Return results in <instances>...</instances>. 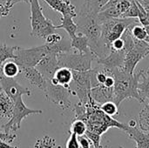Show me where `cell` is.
<instances>
[{
	"label": "cell",
	"instance_id": "cell-32",
	"mask_svg": "<svg viewBox=\"0 0 149 148\" xmlns=\"http://www.w3.org/2000/svg\"><path fill=\"white\" fill-rule=\"evenodd\" d=\"M66 148H80L79 143V139L78 136L74 133H71L70 138L68 139L66 142Z\"/></svg>",
	"mask_w": 149,
	"mask_h": 148
},
{
	"label": "cell",
	"instance_id": "cell-26",
	"mask_svg": "<svg viewBox=\"0 0 149 148\" xmlns=\"http://www.w3.org/2000/svg\"><path fill=\"white\" fill-rule=\"evenodd\" d=\"M131 33L133 37L138 40H144L146 37L148 36L145 27L141 25H138V24H135L131 28Z\"/></svg>",
	"mask_w": 149,
	"mask_h": 148
},
{
	"label": "cell",
	"instance_id": "cell-17",
	"mask_svg": "<svg viewBox=\"0 0 149 148\" xmlns=\"http://www.w3.org/2000/svg\"><path fill=\"white\" fill-rule=\"evenodd\" d=\"M71 47L72 49H75L80 54H87L92 52L89 46L88 38L80 32L71 38Z\"/></svg>",
	"mask_w": 149,
	"mask_h": 148
},
{
	"label": "cell",
	"instance_id": "cell-21",
	"mask_svg": "<svg viewBox=\"0 0 149 148\" xmlns=\"http://www.w3.org/2000/svg\"><path fill=\"white\" fill-rule=\"evenodd\" d=\"M140 114H139V126L142 131L149 132V101L144 102Z\"/></svg>",
	"mask_w": 149,
	"mask_h": 148
},
{
	"label": "cell",
	"instance_id": "cell-31",
	"mask_svg": "<svg viewBox=\"0 0 149 148\" xmlns=\"http://www.w3.org/2000/svg\"><path fill=\"white\" fill-rule=\"evenodd\" d=\"M132 2L133 1H131V0H121L117 4L114 5L117 8V10H119V12H120V18L122 17V16L124 15V13L129 9V7L132 4Z\"/></svg>",
	"mask_w": 149,
	"mask_h": 148
},
{
	"label": "cell",
	"instance_id": "cell-38",
	"mask_svg": "<svg viewBox=\"0 0 149 148\" xmlns=\"http://www.w3.org/2000/svg\"><path fill=\"white\" fill-rule=\"evenodd\" d=\"M104 85H106L107 87H113V85H114V79L113 76H110L108 75L105 83L103 84Z\"/></svg>",
	"mask_w": 149,
	"mask_h": 148
},
{
	"label": "cell",
	"instance_id": "cell-47",
	"mask_svg": "<svg viewBox=\"0 0 149 148\" xmlns=\"http://www.w3.org/2000/svg\"><path fill=\"white\" fill-rule=\"evenodd\" d=\"M120 148H123V147H120Z\"/></svg>",
	"mask_w": 149,
	"mask_h": 148
},
{
	"label": "cell",
	"instance_id": "cell-27",
	"mask_svg": "<svg viewBox=\"0 0 149 148\" xmlns=\"http://www.w3.org/2000/svg\"><path fill=\"white\" fill-rule=\"evenodd\" d=\"M55 145H56L55 140H53L51 137L45 136L44 138L38 140L36 142L34 148H53Z\"/></svg>",
	"mask_w": 149,
	"mask_h": 148
},
{
	"label": "cell",
	"instance_id": "cell-14",
	"mask_svg": "<svg viewBox=\"0 0 149 148\" xmlns=\"http://www.w3.org/2000/svg\"><path fill=\"white\" fill-rule=\"evenodd\" d=\"M92 99L99 105L107 101H113V87H107L104 85L99 84L91 89Z\"/></svg>",
	"mask_w": 149,
	"mask_h": 148
},
{
	"label": "cell",
	"instance_id": "cell-29",
	"mask_svg": "<svg viewBox=\"0 0 149 148\" xmlns=\"http://www.w3.org/2000/svg\"><path fill=\"white\" fill-rule=\"evenodd\" d=\"M138 12H139V9H138L137 3L136 1H133L131 6L124 13L121 18H136L138 17Z\"/></svg>",
	"mask_w": 149,
	"mask_h": 148
},
{
	"label": "cell",
	"instance_id": "cell-18",
	"mask_svg": "<svg viewBox=\"0 0 149 148\" xmlns=\"http://www.w3.org/2000/svg\"><path fill=\"white\" fill-rule=\"evenodd\" d=\"M14 108V102L2 90L0 92V118L10 120Z\"/></svg>",
	"mask_w": 149,
	"mask_h": 148
},
{
	"label": "cell",
	"instance_id": "cell-7",
	"mask_svg": "<svg viewBox=\"0 0 149 148\" xmlns=\"http://www.w3.org/2000/svg\"><path fill=\"white\" fill-rule=\"evenodd\" d=\"M41 113H43L42 110L28 108L24 103L22 97H20L14 102V108H13L11 118L2 127L4 133H10V132H15L20 129L21 122L26 117L32 114H41Z\"/></svg>",
	"mask_w": 149,
	"mask_h": 148
},
{
	"label": "cell",
	"instance_id": "cell-39",
	"mask_svg": "<svg viewBox=\"0 0 149 148\" xmlns=\"http://www.w3.org/2000/svg\"><path fill=\"white\" fill-rule=\"evenodd\" d=\"M0 148H18L16 146H11V145H9L8 142L6 141H3V140H0Z\"/></svg>",
	"mask_w": 149,
	"mask_h": 148
},
{
	"label": "cell",
	"instance_id": "cell-9",
	"mask_svg": "<svg viewBox=\"0 0 149 148\" xmlns=\"http://www.w3.org/2000/svg\"><path fill=\"white\" fill-rule=\"evenodd\" d=\"M91 70L88 71H72V82L74 88H71L74 96L79 98V102L85 105L91 98Z\"/></svg>",
	"mask_w": 149,
	"mask_h": 148
},
{
	"label": "cell",
	"instance_id": "cell-12",
	"mask_svg": "<svg viewBox=\"0 0 149 148\" xmlns=\"http://www.w3.org/2000/svg\"><path fill=\"white\" fill-rule=\"evenodd\" d=\"M24 78L33 86L44 91L46 87L47 81L36 67H24L20 69Z\"/></svg>",
	"mask_w": 149,
	"mask_h": 148
},
{
	"label": "cell",
	"instance_id": "cell-6",
	"mask_svg": "<svg viewBox=\"0 0 149 148\" xmlns=\"http://www.w3.org/2000/svg\"><path fill=\"white\" fill-rule=\"evenodd\" d=\"M47 53H49V47L46 44L27 49L17 46L15 51L16 57L14 61L18 65L20 69L24 67H36L38 62Z\"/></svg>",
	"mask_w": 149,
	"mask_h": 148
},
{
	"label": "cell",
	"instance_id": "cell-35",
	"mask_svg": "<svg viewBox=\"0 0 149 148\" xmlns=\"http://www.w3.org/2000/svg\"><path fill=\"white\" fill-rule=\"evenodd\" d=\"M110 48H113V49H115V50H124L125 49V42L123 40L122 38H120L116 40H114L112 44H111V46Z\"/></svg>",
	"mask_w": 149,
	"mask_h": 148
},
{
	"label": "cell",
	"instance_id": "cell-15",
	"mask_svg": "<svg viewBox=\"0 0 149 148\" xmlns=\"http://www.w3.org/2000/svg\"><path fill=\"white\" fill-rule=\"evenodd\" d=\"M123 132H125L131 140L135 141V148H149V134L146 132L137 127H129L127 124Z\"/></svg>",
	"mask_w": 149,
	"mask_h": 148
},
{
	"label": "cell",
	"instance_id": "cell-34",
	"mask_svg": "<svg viewBox=\"0 0 149 148\" xmlns=\"http://www.w3.org/2000/svg\"><path fill=\"white\" fill-rule=\"evenodd\" d=\"M79 143L80 148H93V143L92 141L86 136V135H82V136H79Z\"/></svg>",
	"mask_w": 149,
	"mask_h": 148
},
{
	"label": "cell",
	"instance_id": "cell-30",
	"mask_svg": "<svg viewBox=\"0 0 149 148\" xmlns=\"http://www.w3.org/2000/svg\"><path fill=\"white\" fill-rule=\"evenodd\" d=\"M93 143V146L94 148H102L101 147V135H99L97 133H92V132H89V131H86V134H85Z\"/></svg>",
	"mask_w": 149,
	"mask_h": 148
},
{
	"label": "cell",
	"instance_id": "cell-37",
	"mask_svg": "<svg viewBox=\"0 0 149 148\" xmlns=\"http://www.w3.org/2000/svg\"><path fill=\"white\" fill-rule=\"evenodd\" d=\"M10 9L8 8L5 4L0 3V17L8 16L10 13Z\"/></svg>",
	"mask_w": 149,
	"mask_h": 148
},
{
	"label": "cell",
	"instance_id": "cell-20",
	"mask_svg": "<svg viewBox=\"0 0 149 148\" xmlns=\"http://www.w3.org/2000/svg\"><path fill=\"white\" fill-rule=\"evenodd\" d=\"M138 90L143 104L147 99H149V73H147L146 70H142L138 84Z\"/></svg>",
	"mask_w": 149,
	"mask_h": 148
},
{
	"label": "cell",
	"instance_id": "cell-48",
	"mask_svg": "<svg viewBox=\"0 0 149 148\" xmlns=\"http://www.w3.org/2000/svg\"><path fill=\"white\" fill-rule=\"evenodd\" d=\"M148 55H149V53H148Z\"/></svg>",
	"mask_w": 149,
	"mask_h": 148
},
{
	"label": "cell",
	"instance_id": "cell-43",
	"mask_svg": "<svg viewBox=\"0 0 149 148\" xmlns=\"http://www.w3.org/2000/svg\"><path fill=\"white\" fill-rule=\"evenodd\" d=\"M15 2H16V0H11V4H10V5H11V7L15 4Z\"/></svg>",
	"mask_w": 149,
	"mask_h": 148
},
{
	"label": "cell",
	"instance_id": "cell-45",
	"mask_svg": "<svg viewBox=\"0 0 149 148\" xmlns=\"http://www.w3.org/2000/svg\"><path fill=\"white\" fill-rule=\"evenodd\" d=\"M145 1H148V0H141L140 2H145Z\"/></svg>",
	"mask_w": 149,
	"mask_h": 148
},
{
	"label": "cell",
	"instance_id": "cell-42",
	"mask_svg": "<svg viewBox=\"0 0 149 148\" xmlns=\"http://www.w3.org/2000/svg\"><path fill=\"white\" fill-rule=\"evenodd\" d=\"M144 27H145V29H146V31H147L148 35L149 36V25H148V26H144Z\"/></svg>",
	"mask_w": 149,
	"mask_h": 148
},
{
	"label": "cell",
	"instance_id": "cell-8",
	"mask_svg": "<svg viewBox=\"0 0 149 148\" xmlns=\"http://www.w3.org/2000/svg\"><path fill=\"white\" fill-rule=\"evenodd\" d=\"M44 92L46 99L60 109L66 110L72 107L70 96L73 95V93L70 86L65 87L60 85H53L47 81Z\"/></svg>",
	"mask_w": 149,
	"mask_h": 148
},
{
	"label": "cell",
	"instance_id": "cell-1",
	"mask_svg": "<svg viewBox=\"0 0 149 148\" xmlns=\"http://www.w3.org/2000/svg\"><path fill=\"white\" fill-rule=\"evenodd\" d=\"M106 73L113 76L114 79L113 101L118 106L122 101L127 99H134L142 104V99L138 90V84L142 70L137 73H129L122 68H115Z\"/></svg>",
	"mask_w": 149,
	"mask_h": 148
},
{
	"label": "cell",
	"instance_id": "cell-22",
	"mask_svg": "<svg viewBox=\"0 0 149 148\" xmlns=\"http://www.w3.org/2000/svg\"><path fill=\"white\" fill-rule=\"evenodd\" d=\"M17 46H10L4 43H0V63L3 64L7 59H15V51Z\"/></svg>",
	"mask_w": 149,
	"mask_h": 148
},
{
	"label": "cell",
	"instance_id": "cell-44",
	"mask_svg": "<svg viewBox=\"0 0 149 148\" xmlns=\"http://www.w3.org/2000/svg\"><path fill=\"white\" fill-rule=\"evenodd\" d=\"M146 72H147V73H149V68H148V69L146 70Z\"/></svg>",
	"mask_w": 149,
	"mask_h": 148
},
{
	"label": "cell",
	"instance_id": "cell-13",
	"mask_svg": "<svg viewBox=\"0 0 149 148\" xmlns=\"http://www.w3.org/2000/svg\"><path fill=\"white\" fill-rule=\"evenodd\" d=\"M53 10L62 14V17H76V7L72 3L70 0H44Z\"/></svg>",
	"mask_w": 149,
	"mask_h": 148
},
{
	"label": "cell",
	"instance_id": "cell-46",
	"mask_svg": "<svg viewBox=\"0 0 149 148\" xmlns=\"http://www.w3.org/2000/svg\"><path fill=\"white\" fill-rule=\"evenodd\" d=\"M1 91H2V88H1V86H0V92H1Z\"/></svg>",
	"mask_w": 149,
	"mask_h": 148
},
{
	"label": "cell",
	"instance_id": "cell-24",
	"mask_svg": "<svg viewBox=\"0 0 149 148\" xmlns=\"http://www.w3.org/2000/svg\"><path fill=\"white\" fill-rule=\"evenodd\" d=\"M86 131H87V126H86V124L85 123V121H83L81 120H75L72 123V126L70 128L71 133H74L79 137V136L85 135Z\"/></svg>",
	"mask_w": 149,
	"mask_h": 148
},
{
	"label": "cell",
	"instance_id": "cell-40",
	"mask_svg": "<svg viewBox=\"0 0 149 148\" xmlns=\"http://www.w3.org/2000/svg\"><path fill=\"white\" fill-rule=\"evenodd\" d=\"M127 126H128L129 127H136V126H137V122H136V120H131L128 122Z\"/></svg>",
	"mask_w": 149,
	"mask_h": 148
},
{
	"label": "cell",
	"instance_id": "cell-4",
	"mask_svg": "<svg viewBox=\"0 0 149 148\" xmlns=\"http://www.w3.org/2000/svg\"><path fill=\"white\" fill-rule=\"evenodd\" d=\"M29 3L31 7V36L34 38L45 40L47 36L54 33L56 30H58L57 25H55L52 20L45 17L43 8L38 0H30Z\"/></svg>",
	"mask_w": 149,
	"mask_h": 148
},
{
	"label": "cell",
	"instance_id": "cell-16",
	"mask_svg": "<svg viewBox=\"0 0 149 148\" xmlns=\"http://www.w3.org/2000/svg\"><path fill=\"white\" fill-rule=\"evenodd\" d=\"M49 82L53 85H60L69 87L70 84L72 82V71L66 67H59L55 72L53 78Z\"/></svg>",
	"mask_w": 149,
	"mask_h": 148
},
{
	"label": "cell",
	"instance_id": "cell-2",
	"mask_svg": "<svg viewBox=\"0 0 149 148\" xmlns=\"http://www.w3.org/2000/svg\"><path fill=\"white\" fill-rule=\"evenodd\" d=\"M85 106L86 113L81 120L85 121L86 124L87 131L102 136V134L112 127H115L122 131L127 127V124L120 123L113 117L104 113L100 107V105L97 104L92 97Z\"/></svg>",
	"mask_w": 149,
	"mask_h": 148
},
{
	"label": "cell",
	"instance_id": "cell-19",
	"mask_svg": "<svg viewBox=\"0 0 149 148\" xmlns=\"http://www.w3.org/2000/svg\"><path fill=\"white\" fill-rule=\"evenodd\" d=\"M60 20L61 24L57 25V28L65 30L70 36V38H72L74 36H76V32L78 31V24L73 21V17L65 16L62 17Z\"/></svg>",
	"mask_w": 149,
	"mask_h": 148
},
{
	"label": "cell",
	"instance_id": "cell-11",
	"mask_svg": "<svg viewBox=\"0 0 149 148\" xmlns=\"http://www.w3.org/2000/svg\"><path fill=\"white\" fill-rule=\"evenodd\" d=\"M36 68L40 72L46 81H51L53 78L55 72L59 68L58 64L57 54L49 52L47 53L36 65Z\"/></svg>",
	"mask_w": 149,
	"mask_h": 148
},
{
	"label": "cell",
	"instance_id": "cell-28",
	"mask_svg": "<svg viewBox=\"0 0 149 148\" xmlns=\"http://www.w3.org/2000/svg\"><path fill=\"white\" fill-rule=\"evenodd\" d=\"M141 0H137V5H138V9H139V12H138V18L140 23L143 25V26H148L149 25V17L146 10L144 9V7L142 6V4L140 2Z\"/></svg>",
	"mask_w": 149,
	"mask_h": 148
},
{
	"label": "cell",
	"instance_id": "cell-41",
	"mask_svg": "<svg viewBox=\"0 0 149 148\" xmlns=\"http://www.w3.org/2000/svg\"><path fill=\"white\" fill-rule=\"evenodd\" d=\"M29 1H30V0H16V2H15V4H16V3H21V2L29 3Z\"/></svg>",
	"mask_w": 149,
	"mask_h": 148
},
{
	"label": "cell",
	"instance_id": "cell-3",
	"mask_svg": "<svg viewBox=\"0 0 149 148\" xmlns=\"http://www.w3.org/2000/svg\"><path fill=\"white\" fill-rule=\"evenodd\" d=\"M78 17V30L85 35L89 41V46L95 58L100 54V41L101 37V24L97 18V14L81 9Z\"/></svg>",
	"mask_w": 149,
	"mask_h": 148
},
{
	"label": "cell",
	"instance_id": "cell-23",
	"mask_svg": "<svg viewBox=\"0 0 149 148\" xmlns=\"http://www.w3.org/2000/svg\"><path fill=\"white\" fill-rule=\"evenodd\" d=\"M2 72L3 76L8 78H15L20 72V68L18 65L14 62H4L2 66Z\"/></svg>",
	"mask_w": 149,
	"mask_h": 148
},
{
	"label": "cell",
	"instance_id": "cell-10",
	"mask_svg": "<svg viewBox=\"0 0 149 148\" xmlns=\"http://www.w3.org/2000/svg\"><path fill=\"white\" fill-rule=\"evenodd\" d=\"M0 86L13 102L23 95H31L30 89L21 85L16 79H14V78H8L3 75L0 79Z\"/></svg>",
	"mask_w": 149,
	"mask_h": 148
},
{
	"label": "cell",
	"instance_id": "cell-5",
	"mask_svg": "<svg viewBox=\"0 0 149 148\" xmlns=\"http://www.w3.org/2000/svg\"><path fill=\"white\" fill-rule=\"evenodd\" d=\"M59 67H66L72 71H88L92 69V62L95 59L93 52L80 54L76 52H64L57 55Z\"/></svg>",
	"mask_w": 149,
	"mask_h": 148
},
{
	"label": "cell",
	"instance_id": "cell-36",
	"mask_svg": "<svg viewBox=\"0 0 149 148\" xmlns=\"http://www.w3.org/2000/svg\"><path fill=\"white\" fill-rule=\"evenodd\" d=\"M17 138L16 134H11V133H2L0 132V140L6 141L8 143L13 142Z\"/></svg>",
	"mask_w": 149,
	"mask_h": 148
},
{
	"label": "cell",
	"instance_id": "cell-33",
	"mask_svg": "<svg viewBox=\"0 0 149 148\" xmlns=\"http://www.w3.org/2000/svg\"><path fill=\"white\" fill-rule=\"evenodd\" d=\"M62 39H63L62 36L54 32V33H52L49 36H47L45 40V44H54L60 42Z\"/></svg>",
	"mask_w": 149,
	"mask_h": 148
},
{
	"label": "cell",
	"instance_id": "cell-25",
	"mask_svg": "<svg viewBox=\"0 0 149 148\" xmlns=\"http://www.w3.org/2000/svg\"><path fill=\"white\" fill-rule=\"evenodd\" d=\"M101 111L106 113L107 115L110 117H113L115 115H118L119 110H118V106L113 102V101H107L100 106Z\"/></svg>",
	"mask_w": 149,
	"mask_h": 148
}]
</instances>
